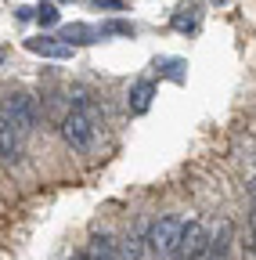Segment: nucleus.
<instances>
[{
	"label": "nucleus",
	"instance_id": "423d86ee",
	"mask_svg": "<svg viewBox=\"0 0 256 260\" xmlns=\"http://www.w3.org/2000/svg\"><path fill=\"white\" fill-rule=\"evenodd\" d=\"M22 155H25V134L0 119V159L4 162H22Z\"/></svg>",
	"mask_w": 256,
	"mask_h": 260
},
{
	"label": "nucleus",
	"instance_id": "20e7f679",
	"mask_svg": "<svg viewBox=\"0 0 256 260\" xmlns=\"http://www.w3.org/2000/svg\"><path fill=\"white\" fill-rule=\"evenodd\" d=\"M206 242H209V232H206L199 220H188L180 228L177 246H173V260H199L206 253Z\"/></svg>",
	"mask_w": 256,
	"mask_h": 260
},
{
	"label": "nucleus",
	"instance_id": "ddd939ff",
	"mask_svg": "<svg viewBox=\"0 0 256 260\" xmlns=\"http://www.w3.org/2000/svg\"><path fill=\"white\" fill-rule=\"evenodd\" d=\"M134 22H123V18H112V22H101L98 25V37H134Z\"/></svg>",
	"mask_w": 256,
	"mask_h": 260
},
{
	"label": "nucleus",
	"instance_id": "f8f14e48",
	"mask_svg": "<svg viewBox=\"0 0 256 260\" xmlns=\"http://www.w3.org/2000/svg\"><path fill=\"white\" fill-rule=\"evenodd\" d=\"M199 22H202V8H199V4L177 8V15H173V29H177V32H195Z\"/></svg>",
	"mask_w": 256,
	"mask_h": 260
},
{
	"label": "nucleus",
	"instance_id": "f3484780",
	"mask_svg": "<svg viewBox=\"0 0 256 260\" xmlns=\"http://www.w3.org/2000/svg\"><path fill=\"white\" fill-rule=\"evenodd\" d=\"M4 58H8V51H4V47H0V65H4Z\"/></svg>",
	"mask_w": 256,
	"mask_h": 260
},
{
	"label": "nucleus",
	"instance_id": "dca6fc26",
	"mask_svg": "<svg viewBox=\"0 0 256 260\" xmlns=\"http://www.w3.org/2000/svg\"><path fill=\"white\" fill-rule=\"evenodd\" d=\"M94 8H108V11H123V0H90Z\"/></svg>",
	"mask_w": 256,
	"mask_h": 260
},
{
	"label": "nucleus",
	"instance_id": "39448f33",
	"mask_svg": "<svg viewBox=\"0 0 256 260\" xmlns=\"http://www.w3.org/2000/svg\"><path fill=\"white\" fill-rule=\"evenodd\" d=\"M231 246H235V224L224 217V220H216V232L209 235V242H206V260H231Z\"/></svg>",
	"mask_w": 256,
	"mask_h": 260
},
{
	"label": "nucleus",
	"instance_id": "f257e3e1",
	"mask_svg": "<svg viewBox=\"0 0 256 260\" xmlns=\"http://www.w3.org/2000/svg\"><path fill=\"white\" fill-rule=\"evenodd\" d=\"M98 130H101V119H98V112H94L90 105H76L65 119H61V138H65V145L72 152H80V155L94 152Z\"/></svg>",
	"mask_w": 256,
	"mask_h": 260
},
{
	"label": "nucleus",
	"instance_id": "1a4fd4ad",
	"mask_svg": "<svg viewBox=\"0 0 256 260\" xmlns=\"http://www.w3.org/2000/svg\"><path fill=\"white\" fill-rule=\"evenodd\" d=\"M58 40H65L69 47H76V44H94V40H101V37H98V25L72 22V25H65V29L58 32Z\"/></svg>",
	"mask_w": 256,
	"mask_h": 260
},
{
	"label": "nucleus",
	"instance_id": "6e6552de",
	"mask_svg": "<svg viewBox=\"0 0 256 260\" xmlns=\"http://www.w3.org/2000/svg\"><path fill=\"white\" fill-rule=\"evenodd\" d=\"M152 98H155V83H152V80H137V83L130 87V98H126V105H130L134 116H144V112L152 109Z\"/></svg>",
	"mask_w": 256,
	"mask_h": 260
},
{
	"label": "nucleus",
	"instance_id": "4468645a",
	"mask_svg": "<svg viewBox=\"0 0 256 260\" xmlns=\"http://www.w3.org/2000/svg\"><path fill=\"white\" fill-rule=\"evenodd\" d=\"M249 228H252V253H256V177L249 181Z\"/></svg>",
	"mask_w": 256,
	"mask_h": 260
},
{
	"label": "nucleus",
	"instance_id": "9b49d317",
	"mask_svg": "<svg viewBox=\"0 0 256 260\" xmlns=\"http://www.w3.org/2000/svg\"><path fill=\"white\" fill-rule=\"evenodd\" d=\"M116 256L119 260H141L144 256V235L141 232H126L123 242L116 246Z\"/></svg>",
	"mask_w": 256,
	"mask_h": 260
},
{
	"label": "nucleus",
	"instance_id": "9d476101",
	"mask_svg": "<svg viewBox=\"0 0 256 260\" xmlns=\"http://www.w3.org/2000/svg\"><path fill=\"white\" fill-rule=\"evenodd\" d=\"M83 260H119L116 256V242L108 235H94L83 249Z\"/></svg>",
	"mask_w": 256,
	"mask_h": 260
},
{
	"label": "nucleus",
	"instance_id": "a211bd4d",
	"mask_svg": "<svg viewBox=\"0 0 256 260\" xmlns=\"http://www.w3.org/2000/svg\"><path fill=\"white\" fill-rule=\"evenodd\" d=\"M72 260H83V253H80V256H72Z\"/></svg>",
	"mask_w": 256,
	"mask_h": 260
},
{
	"label": "nucleus",
	"instance_id": "2eb2a0df",
	"mask_svg": "<svg viewBox=\"0 0 256 260\" xmlns=\"http://www.w3.org/2000/svg\"><path fill=\"white\" fill-rule=\"evenodd\" d=\"M36 22H40L44 29H47V25H58V8H54V4H40V8H36Z\"/></svg>",
	"mask_w": 256,
	"mask_h": 260
},
{
	"label": "nucleus",
	"instance_id": "0eeeda50",
	"mask_svg": "<svg viewBox=\"0 0 256 260\" xmlns=\"http://www.w3.org/2000/svg\"><path fill=\"white\" fill-rule=\"evenodd\" d=\"M25 47L33 54H40V58H58V61L72 58V47L65 40H58V37H33V40H25Z\"/></svg>",
	"mask_w": 256,
	"mask_h": 260
},
{
	"label": "nucleus",
	"instance_id": "7ed1b4c3",
	"mask_svg": "<svg viewBox=\"0 0 256 260\" xmlns=\"http://www.w3.org/2000/svg\"><path fill=\"white\" fill-rule=\"evenodd\" d=\"M180 228H184V220L180 217H159L152 228H148V235H144V246L163 260V256H173V246H177V239H180Z\"/></svg>",
	"mask_w": 256,
	"mask_h": 260
},
{
	"label": "nucleus",
	"instance_id": "f03ea898",
	"mask_svg": "<svg viewBox=\"0 0 256 260\" xmlns=\"http://www.w3.org/2000/svg\"><path fill=\"white\" fill-rule=\"evenodd\" d=\"M0 119L11 123L15 130H22V134H29V130L36 126V119H40V112H36V98H29V94H22V90L8 94L4 102H0Z\"/></svg>",
	"mask_w": 256,
	"mask_h": 260
}]
</instances>
